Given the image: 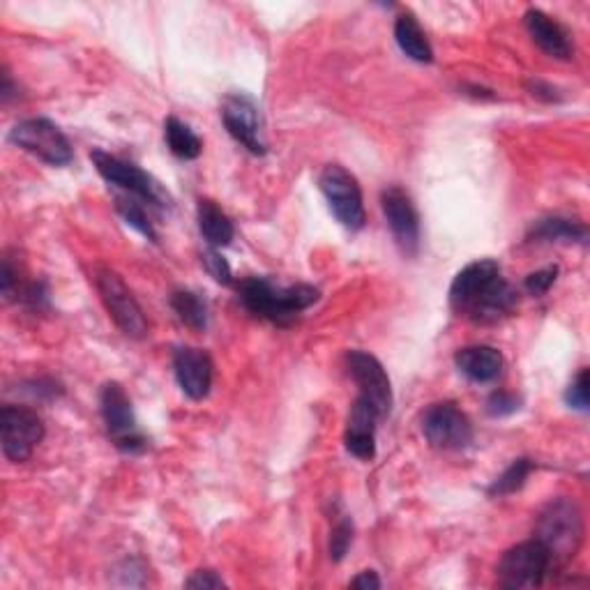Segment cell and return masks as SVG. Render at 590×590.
I'll return each mask as SVG.
<instances>
[{"mask_svg": "<svg viewBox=\"0 0 590 590\" xmlns=\"http://www.w3.org/2000/svg\"><path fill=\"white\" fill-rule=\"evenodd\" d=\"M394 40H397L399 49H402L411 61H415V63H431L434 61L431 45L427 40L425 30L420 28V24L415 22L413 14L397 16Z\"/></svg>", "mask_w": 590, "mask_h": 590, "instance_id": "obj_22", "label": "cell"}, {"mask_svg": "<svg viewBox=\"0 0 590 590\" xmlns=\"http://www.w3.org/2000/svg\"><path fill=\"white\" fill-rule=\"evenodd\" d=\"M565 404L575 411H588L590 406V380H588V369H581L577 378L569 384L565 392Z\"/></svg>", "mask_w": 590, "mask_h": 590, "instance_id": "obj_27", "label": "cell"}, {"mask_svg": "<svg viewBox=\"0 0 590 590\" xmlns=\"http://www.w3.org/2000/svg\"><path fill=\"white\" fill-rule=\"evenodd\" d=\"M197 219H199V231L208 244L215 247V250L231 244V240L236 236L234 222L228 219L222 208H217L213 201H208V199L199 201Z\"/></svg>", "mask_w": 590, "mask_h": 590, "instance_id": "obj_20", "label": "cell"}, {"mask_svg": "<svg viewBox=\"0 0 590 590\" xmlns=\"http://www.w3.org/2000/svg\"><path fill=\"white\" fill-rule=\"evenodd\" d=\"M238 296L254 316L277 323V326H291L298 314L312 307L321 293L310 284L279 287L265 277H247L238 284Z\"/></svg>", "mask_w": 590, "mask_h": 590, "instance_id": "obj_1", "label": "cell"}, {"mask_svg": "<svg viewBox=\"0 0 590 590\" xmlns=\"http://www.w3.org/2000/svg\"><path fill=\"white\" fill-rule=\"evenodd\" d=\"M171 307L187 328L203 332L208 328V302L194 291H174L171 293Z\"/></svg>", "mask_w": 590, "mask_h": 590, "instance_id": "obj_24", "label": "cell"}, {"mask_svg": "<svg viewBox=\"0 0 590 590\" xmlns=\"http://www.w3.org/2000/svg\"><path fill=\"white\" fill-rule=\"evenodd\" d=\"M515 307H517V291L510 281L503 279V275H499L489 284L487 291L478 298V302L473 304L466 316L478 323H493L507 316Z\"/></svg>", "mask_w": 590, "mask_h": 590, "instance_id": "obj_19", "label": "cell"}, {"mask_svg": "<svg viewBox=\"0 0 590 590\" xmlns=\"http://www.w3.org/2000/svg\"><path fill=\"white\" fill-rule=\"evenodd\" d=\"M380 205L392 231V238L404 256H415L420 250V217L411 197L402 187H388L380 194Z\"/></svg>", "mask_w": 590, "mask_h": 590, "instance_id": "obj_12", "label": "cell"}, {"mask_svg": "<svg viewBox=\"0 0 590 590\" xmlns=\"http://www.w3.org/2000/svg\"><path fill=\"white\" fill-rule=\"evenodd\" d=\"M524 18L532 42H536L547 55L558 61L573 59V45H569V37L558 22H554V18L544 14L542 10H528Z\"/></svg>", "mask_w": 590, "mask_h": 590, "instance_id": "obj_17", "label": "cell"}, {"mask_svg": "<svg viewBox=\"0 0 590 590\" xmlns=\"http://www.w3.org/2000/svg\"><path fill=\"white\" fill-rule=\"evenodd\" d=\"M95 284H98L100 298L113 323H116L127 337L135 339L146 337L148 321L143 316L141 304L137 302L135 296H131L127 284L113 271H100L98 277H95Z\"/></svg>", "mask_w": 590, "mask_h": 590, "instance_id": "obj_8", "label": "cell"}, {"mask_svg": "<svg viewBox=\"0 0 590 590\" xmlns=\"http://www.w3.org/2000/svg\"><path fill=\"white\" fill-rule=\"evenodd\" d=\"M353 588H360V590H378L380 588V579L376 573H372V569H367V573L357 575L353 581H351Z\"/></svg>", "mask_w": 590, "mask_h": 590, "instance_id": "obj_34", "label": "cell"}, {"mask_svg": "<svg viewBox=\"0 0 590 590\" xmlns=\"http://www.w3.org/2000/svg\"><path fill=\"white\" fill-rule=\"evenodd\" d=\"M380 420L378 411L365 397L355 399V404L349 415V425L344 434V445L347 450L357 456V460L369 462L376 454V423Z\"/></svg>", "mask_w": 590, "mask_h": 590, "instance_id": "obj_16", "label": "cell"}, {"mask_svg": "<svg viewBox=\"0 0 590 590\" xmlns=\"http://www.w3.org/2000/svg\"><path fill=\"white\" fill-rule=\"evenodd\" d=\"M532 470V462L530 460H517V462H512L499 478L497 482H493L489 487V497H510V493H515L519 491L526 480H528V475Z\"/></svg>", "mask_w": 590, "mask_h": 590, "instance_id": "obj_26", "label": "cell"}, {"mask_svg": "<svg viewBox=\"0 0 590 590\" xmlns=\"http://www.w3.org/2000/svg\"><path fill=\"white\" fill-rule=\"evenodd\" d=\"M164 137L168 150L174 152L178 160H197L203 150L201 139L194 135V129L178 121L176 116L166 118L164 123Z\"/></svg>", "mask_w": 590, "mask_h": 590, "instance_id": "obj_23", "label": "cell"}, {"mask_svg": "<svg viewBox=\"0 0 590 590\" xmlns=\"http://www.w3.org/2000/svg\"><path fill=\"white\" fill-rule=\"evenodd\" d=\"M222 121L228 135H231L242 148H247L256 158L268 152V141L263 137L261 111L252 98L242 92L228 95L222 104Z\"/></svg>", "mask_w": 590, "mask_h": 590, "instance_id": "obj_11", "label": "cell"}, {"mask_svg": "<svg viewBox=\"0 0 590 590\" xmlns=\"http://www.w3.org/2000/svg\"><path fill=\"white\" fill-rule=\"evenodd\" d=\"M551 554L540 540H528L507 549L499 563V586L507 590L538 588L551 569Z\"/></svg>", "mask_w": 590, "mask_h": 590, "instance_id": "obj_5", "label": "cell"}, {"mask_svg": "<svg viewBox=\"0 0 590 590\" xmlns=\"http://www.w3.org/2000/svg\"><path fill=\"white\" fill-rule=\"evenodd\" d=\"M530 242H586L588 228L581 222L567 217H544L530 226Z\"/></svg>", "mask_w": 590, "mask_h": 590, "instance_id": "obj_21", "label": "cell"}, {"mask_svg": "<svg viewBox=\"0 0 590 590\" xmlns=\"http://www.w3.org/2000/svg\"><path fill=\"white\" fill-rule=\"evenodd\" d=\"M90 160H92L95 168H98V174L106 183L125 189L129 197H137L139 201L150 203L155 208L168 205V194L164 192L162 185L150 174H146V171L139 168L137 164L125 162L121 158H113L104 150H92Z\"/></svg>", "mask_w": 590, "mask_h": 590, "instance_id": "obj_6", "label": "cell"}, {"mask_svg": "<svg viewBox=\"0 0 590 590\" xmlns=\"http://www.w3.org/2000/svg\"><path fill=\"white\" fill-rule=\"evenodd\" d=\"M0 431H3V452L14 464L28 462L33 450L45 439L40 415L26 406H3V411H0Z\"/></svg>", "mask_w": 590, "mask_h": 590, "instance_id": "obj_10", "label": "cell"}, {"mask_svg": "<svg viewBox=\"0 0 590 590\" xmlns=\"http://www.w3.org/2000/svg\"><path fill=\"white\" fill-rule=\"evenodd\" d=\"M536 540L551 554V563L575 558L583 540V515L573 499H554L544 505L536 524Z\"/></svg>", "mask_w": 590, "mask_h": 590, "instance_id": "obj_2", "label": "cell"}, {"mask_svg": "<svg viewBox=\"0 0 590 590\" xmlns=\"http://www.w3.org/2000/svg\"><path fill=\"white\" fill-rule=\"evenodd\" d=\"M501 275V265L493 259H480L468 263L466 268L454 277L450 287V304L456 314H468L478 298L487 291L489 284Z\"/></svg>", "mask_w": 590, "mask_h": 590, "instance_id": "obj_15", "label": "cell"}, {"mask_svg": "<svg viewBox=\"0 0 590 590\" xmlns=\"http://www.w3.org/2000/svg\"><path fill=\"white\" fill-rule=\"evenodd\" d=\"M116 211L125 219L127 226L135 228V231H139L150 242H158V231H155V226H152V222H150V217L146 213L143 201H139L137 197H118L116 199Z\"/></svg>", "mask_w": 590, "mask_h": 590, "instance_id": "obj_25", "label": "cell"}, {"mask_svg": "<svg viewBox=\"0 0 590 590\" xmlns=\"http://www.w3.org/2000/svg\"><path fill=\"white\" fill-rule=\"evenodd\" d=\"M556 279H558V265H547V268L530 273V275L526 277L524 289H526L530 296H544V293H549L551 287H554Z\"/></svg>", "mask_w": 590, "mask_h": 590, "instance_id": "obj_29", "label": "cell"}, {"mask_svg": "<svg viewBox=\"0 0 590 590\" xmlns=\"http://www.w3.org/2000/svg\"><path fill=\"white\" fill-rule=\"evenodd\" d=\"M321 192L326 197L332 215L341 226L360 231L365 226V203H363V189H360L353 174L339 164H328L323 168L318 178Z\"/></svg>", "mask_w": 590, "mask_h": 590, "instance_id": "obj_4", "label": "cell"}, {"mask_svg": "<svg viewBox=\"0 0 590 590\" xmlns=\"http://www.w3.org/2000/svg\"><path fill=\"white\" fill-rule=\"evenodd\" d=\"M185 588L194 590H219L226 588L224 579L215 573V569H197V573L185 581Z\"/></svg>", "mask_w": 590, "mask_h": 590, "instance_id": "obj_32", "label": "cell"}, {"mask_svg": "<svg viewBox=\"0 0 590 590\" xmlns=\"http://www.w3.org/2000/svg\"><path fill=\"white\" fill-rule=\"evenodd\" d=\"M347 365L360 388V397H365L367 402H372L380 417L390 415L392 388L384 365L367 351H351L347 355Z\"/></svg>", "mask_w": 590, "mask_h": 590, "instance_id": "obj_13", "label": "cell"}, {"mask_svg": "<svg viewBox=\"0 0 590 590\" xmlns=\"http://www.w3.org/2000/svg\"><path fill=\"white\" fill-rule=\"evenodd\" d=\"M351 542H353V522L351 519H341L332 528V536H330V558L335 563H339L341 558L347 556Z\"/></svg>", "mask_w": 590, "mask_h": 590, "instance_id": "obj_28", "label": "cell"}, {"mask_svg": "<svg viewBox=\"0 0 590 590\" xmlns=\"http://www.w3.org/2000/svg\"><path fill=\"white\" fill-rule=\"evenodd\" d=\"M100 411L111 443L125 454H139L146 450L148 439L139 429V423L131 411V402L121 384H106L100 392Z\"/></svg>", "mask_w": 590, "mask_h": 590, "instance_id": "obj_3", "label": "cell"}, {"mask_svg": "<svg viewBox=\"0 0 590 590\" xmlns=\"http://www.w3.org/2000/svg\"><path fill=\"white\" fill-rule=\"evenodd\" d=\"M519 404H522V399L517 394L497 390L487 399V413L491 417H505V415H512L515 411H519Z\"/></svg>", "mask_w": 590, "mask_h": 590, "instance_id": "obj_30", "label": "cell"}, {"mask_svg": "<svg viewBox=\"0 0 590 590\" xmlns=\"http://www.w3.org/2000/svg\"><path fill=\"white\" fill-rule=\"evenodd\" d=\"M203 265L205 271L211 273L219 284H231L234 281V273H231V265L226 263V259L215 250V247H211V250L203 252Z\"/></svg>", "mask_w": 590, "mask_h": 590, "instance_id": "obj_31", "label": "cell"}, {"mask_svg": "<svg viewBox=\"0 0 590 590\" xmlns=\"http://www.w3.org/2000/svg\"><path fill=\"white\" fill-rule=\"evenodd\" d=\"M10 141L51 166H67L74 160L70 139L59 125H53L47 118H28L16 123L10 131Z\"/></svg>", "mask_w": 590, "mask_h": 590, "instance_id": "obj_7", "label": "cell"}, {"mask_svg": "<svg viewBox=\"0 0 590 590\" xmlns=\"http://www.w3.org/2000/svg\"><path fill=\"white\" fill-rule=\"evenodd\" d=\"M213 369V360L203 349L180 347L174 353V374L178 386L194 402H201L211 392Z\"/></svg>", "mask_w": 590, "mask_h": 590, "instance_id": "obj_14", "label": "cell"}, {"mask_svg": "<svg viewBox=\"0 0 590 590\" xmlns=\"http://www.w3.org/2000/svg\"><path fill=\"white\" fill-rule=\"evenodd\" d=\"M528 90H530L532 98H538L542 102H561L563 100L561 92L544 81H528Z\"/></svg>", "mask_w": 590, "mask_h": 590, "instance_id": "obj_33", "label": "cell"}, {"mask_svg": "<svg viewBox=\"0 0 590 590\" xmlns=\"http://www.w3.org/2000/svg\"><path fill=\"white\" fill-rule=\"evenodd\" d=\"M423 434L436 450H466L473 443V425L468 415L452 402L431 404L423 415Z\"/></svg>", "mask_w": 590, "mask_h": 590, "instance_id": "obj_9", "label": "cell"}, {"mask_svg": "<svg viewBox=\"0 0 590 590\" xmlns=\"http://www.w3.org/2000/svg\"><path fill=\"white\" fill-rule=\"evenodd\" d=\"M456 369H460L473 384H491L503 372V355L493 347H466L454 355Z\"/></svg>", "mask_w": 590, "mask_h": 590, "instance_id": "obj_18", "label": "cell"}]
</instances>
